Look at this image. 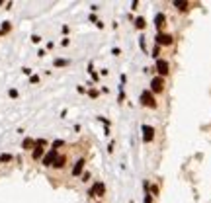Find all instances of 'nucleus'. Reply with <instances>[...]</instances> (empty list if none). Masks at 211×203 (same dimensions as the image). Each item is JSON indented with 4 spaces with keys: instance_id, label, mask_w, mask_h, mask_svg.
I'll use <instances>...</instances> for the list:
<instances>
[{
    "instance_id": "1",
    "label": "nucleus",
    "mask_w": 211,
    "mask_h": 203,
    "mask_svg": "<svg viewBox=\"0 0 211 203\" xmlns=\"http://www.w3.org/2000/svg\"><path fill=\"white\" fill-rule=\"evenodd\" d=\"M139 102H141V106H145V108H151V110H156V98L155 94L151 90H143L141 92V98H139Z\"/></svg>"
},
{
    "instance_id": "12",
    "label": "nucleus",
    "mask_w": 211,
    "mask_h": 203,
    "mask_svg": "<svg viewBox=\"0 0 211 203\" xmlns=\"http://www.w3.org/2000/svg\"><path fill=\"white\" fill-rule=\"evenodd\" d=\"M174 6H176L178 10H188V2H180V0H176Z\"/></svg>"
},
{
    "instance_id": "10",
    "label": "nucleus",
    "mask_w": 211,
    "mask_h": 203,
    "mask_svg": "<svg viewBox=\"0 0 211 203\" xmlns=\"http://www.w3.org/2000/svg\"><path fill=\"white\" fill-rule=\"evenodd\" d=\"M145 25H147V22H145V18H143V16L135 18V27H137V29H145Z\"/></svg>"
},
{
    "instance_id": "7",
    "label": "nucleus",
    "mask_w": 211,
    "mask_h": 203,
    "mask_svg": "<svg viewBox=\"0 0 211 203\" xmlns=\"http://www.w3.org/2000/svg\"><path fill=\"white\" fill-rule=\"evenodd\" d=\"M57 160V150L55 148H51L47 154H45V158H43V164L45 166H53V162Z\"/></svg>"
},
{
    "instance_id": "14",
    "label": "nucleus",
    "mask_w": 211,
    "mask_h": 203,
    "mask_svg": "<svg viewBox=\"0 0 211 203\" xmlns=\"http://www.w3.org/2000/svg\"><path fill=\"white\" fill-rule=\"evenodd\" d=\"M29 147H33V141L31 139H25L23 141V148H29Z\"/></svg>"
},
{
    "instance_id": "4",
    "label": "nucleus",
    "mask_w": 211,
    "mask_h": 203,
    "mask_svg": "<svg viewBox=\"0 0 211 203\" xmlns=\"http://www.w3.org/2000/svg\"><path fill=\"white\" fill-rule=\"evenodd\" d=\"M155 39H156V45H158V47H162V45H172V43H174V37H172L170 33H164V31H158Z\"/></svg>"
},
{
    "instance_id": "18",
    "label": "nucleus",
    "mask_w": 211,
    "mask_h": 203,
    "mask_svg": "<svg viewBox=\"0 0 211 203\" xmlns=\"http://www.w3.org/2000/svg\"><path fill=\"white\" fill-rule=\"evenodd\" d=\"M55 65H57V67H65V65H67V61H63V59H61V61H55Z\"/></svg>"
},
{
    "instance_id": "2",
    "label": "nucleus",
    "mask_w": 211,
    "mask_h": 203,
    "mask_svg": "<svg viewBox=\"0 0 211 203\" xmlns=\"http://www.w3.org/2000/svg\"><path fill=\"white\" fill-rule=\"evenodd\" d=\"M155 68H156V72H158V76H160V78L168 76V72H170V65H168V61H166V59H160V57L156 59Z\"/></svg>"
},
{
    "instance_id": "16",
    "label": "nucleus",
    "mask_w": 211,
    "mask_h": 203,
    "mask_svg": "<svg viewBox=\"0 0 211 203\" xmlns=\"http://www.w3.org/2000/svg\"><path fill=\"white\" fill-rule=\"evenodd\" d=\"M0 160H2V162H8V160H12V154H2Z\"/></svg>"
},
{
    "instance_id": "9",
    "label": "nucleus",
    "mask_w": 211,
    "mask_h": 203,
    "mask_svg": "<svg viewBox=\"0 0 211 203\" xmlns=\"http://www.w3.org/2000/svg\"><path fill=\"white\" fill-rule=\"evenodd\" d=\"M84 164H86V162H84V158L76 160V164L72 166V176H78V174L82 172V168H84Z\"/></svg>"
},
{
    "instance_id": "3",
    "label": "nucleus",
    "mask_w": 211,
    "mask_h": 203,
    "mask_svg": "<svg viewBox=\"0 0 211 203\" xmlns=\"http://www.w3.org/2000/svg\"><path fill=\"white\" fill-rule=\"evenodd\" d=\"M88 195L90 197H104V195H106V186H104V182H94V186L90 188Z\"/></svg>"
},
{
    "instance_id": "11",
    "label": "nucleus",
    "mask_w": 211,
    "mask_h": 203,
    "mask_svg": "<svg viewBox=\"0 0 211 203\" xmlns=\"http://www.w3.org/2000/svg\"><path fill=\"white\" fill-rule=\"evenodd\" d=\"M53 166H55V168H63V166H65V156H57V160L53 162Z\"/></svg>"
},
{
    "instance_id": "15",
    "label": "nucleus",
    "mask_w": 211,
    "mask_h": 203,
    "mask_svg": "<svg viewBox=\"0 0 211 203\" xmlns=\"http://www.w3.org/2000/svg\"><path fill=\"white\" fill-rule=\"evenodd\" d=\"M158 55H160V47L156 45L155 49H153V57H155V59H158Z\"/></svg>"
},
{
    "instance_id": "17",
    "label": "nucleus",
    "mask_w": 211,
    "mask_h": 203,
    "mask_svg": "<svg viewBox=\"0 0 211 203\" xmlns=\"http://www.w3.org/2000/svg\"><path fill=\"white\" fill-rule=\"evenodd\" d=\"M145 203H153V197H151V192L145 193Z\"/></svg>"
},
{
    "instance_id": "13",
    "label": "nucleus",
    "mask_w": 211,
    "mask_h": 203,
    "mask_svg": "<svg viewBox=\"0 0 211 203\" xmlns=\"http://www.w3.org/2000/svg\"><path fill=\"white\" fill-rule=\"evenodd\" d=\"M145 39H147L145 35H141V37H139V45H141V49H143V51H147V41H145Z\"/></svg>"
},
{
    "instance_id": "6",
    "label": "nucleus",
    "mask_w": 211,
    "mask_h": 203,
    "mask_svg": "<svg viewBox=\"0 0 211 203\" xmlns=\"http://www.w3.org/2000/svg\"><path fill=\"white\" fill-rule=\"evenodd\" d=\"M153 139H155V127L143 125V143H151Z\"/></svg>"
},
{
    "instance_id": "5",
    "label": "nucleus",
    "mask_w": 211,
    "mask_h": 203,
    "mask_svg": "<svg viewBox=\"0 0 211 203\" xmlns=\"http://www.w3.org/2000/svg\"><path fill=\"white\" fill-rule=\"evenodd\" d=\"M149 90L153 92V94H160V92L164 90V78H160V76L151 78V88Z\"/></svg>"
},
{
    "instance_id": "8",
    "label": "nucleus",
    "mask_w": 211,
    "mask_h": 203,
    "mask_svg": "<svg viewBox=\"0 0 211 203\" xmlns=\"http://www.w3.org/2000/svg\"><path fill=\"white\" fill-rule=\"evenodd\" d=\"M164 23H166V16H164L162 12H158V14L155 16V27H156V29H162Z\"/></svg>"
}]
</instances>
